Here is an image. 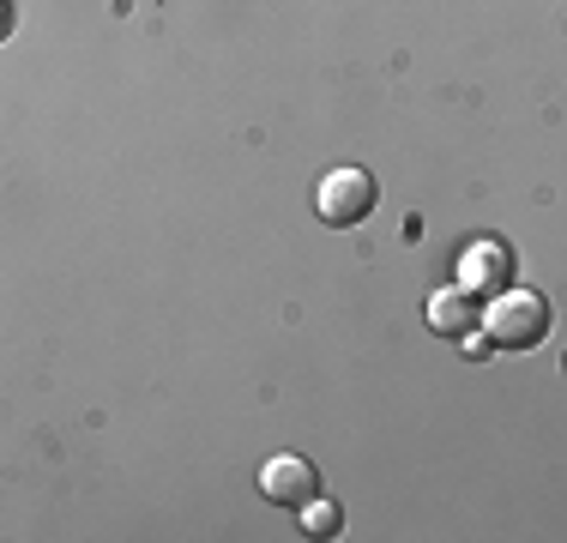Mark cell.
<instances>
[{"label":"cell","instance_id":"6da1fadb","mask_svg":"<svg viewBox=\"0 0 567 543\" xmlns=\"http://www.w3.org/2000/svg\"><path fill=\"white\" fill-rule=\"evenodd\" d=\"M495 350H537L549 338V303L537 290H502L489 308Z\"/></svg>","mask_w":567,"mask_h":543},{"label":"cell","instance_id":"7a4b0ae2","mask_svg":"<svg viewBox=\"0 0 567 543\" xmlns=\"http://www.w3.org/2000/svg\"><path fill=\"white\" fill-rule=\"evenodd\" d=\"M374 199L381 194H374L369 170H332L315 194V212H320V224H332V229H357L362 217L374 212Z\"/></svg>","mask_w":567,"mask_h":543},{"label":"cell","instance_id":"3957f363","mask_svg":"<svg viewBox=\"0 0 567 543\" xmlns=\"http://www.w3.org/2000/svg\"><path fill=\"white\" fill-rule=\"evenodd\" d=\"M260 495L272 501V508H308V501L320 495V471L308 465L302 453H278L260 465Z\"/></svg>","mask_w":567,"mask_h":543},{"label":"cell","instance_id":"277c9868","mask_svg":"<svg viewBox=\"0 0 567 543\" xmlns=\"http://www.w3.org/2000/svg\"><path fill=\"white\" fill-rule=\"evenodd\" d=\"M458 284H465L471 296H502L513 290V254L502 242H471L465 260H458Z\"/></svg>","mask_w":567,"mask_h":543},{"label":"cell","instance_id":"5b68a950","mask_svg":"<svg viewBox=\"0 0 567 543\" xmlns=\"http://www.w3.org/2000/svg\"><path fill=\"white\" fill-rule=\"evenodd\" d=\"M429 326H435L441 338H465V332H477V296L465 290V284H453V290H435L429 296Z\"/></svg>","mask_w":567,"mask_h":543},{"label":"cell","instance_id":"8992f818","mask_svg":"<svg viewBox=\"0 0 567 543\" xmlns=\"http://www.w3.org/2000/svg\"><path fill=\"white\" fill-rule=\"evenodd\" d=\"M339 520H344V513L339 508H332V501H308V520H302V532L308 537H339Z\"/></svg>","mask_w":567,"mask_h":543},{"label":"cell","instance_id":"52a82bcc","mask_svg":"<svg viewBox=\"0 0 567 543\" xmlns=\"http://www.w3.org/2000/svg\"><path fill=\"white\" fill-rule=\"evenodd\" d=\"M489 350H495V338H489V332H465V338H458V357H471V362H483Z\"/></svg>","mask_w":567,"mask_h":543}]
</instances>
